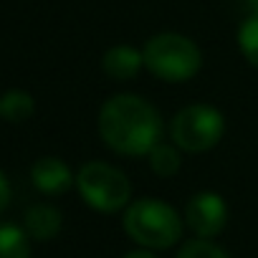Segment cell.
I'll return each mask as SVG.
<instances>
[{"label": "cell", "mask_w": 258, "mask_h": 258, "mask_svg": "<svg viewBox=\"0 0 258 258\" xmlns=\"http://www.w3.org/2000/svg\"><path fill=\"white\" fill-rule=\"evenodd\" d=\"M99 135L119 155H150L160 142L162 121L157 109L135 94H116L104 101L99 111Z\"/></svg>", "instance_id": "1"}, {"label": "cell", "mask_w": 258, "mask_h": 258, "mask_svg": "<svg viewBox=\"0 0 258 258\" xmlns=\"http://www.w3.org/2000/svg\"><path fill=\"white\" fill-rule=\"evenodd\" d=\"M124 230L135 243L157 250L172 248L182 235L180 215L172 205L155 198H142L132 203L124 213Z\"/></svg>", "instance_id": "2"}, {"label": "cell", "mask_w": 258, "mask_h": 258, "mask_svg": "<svg viewBox=\"0 0 258 258\" xmlns=\"http://www.w3.org/2000/svg\"><path fill=\"white\" fill-rule=\"evenodd\" d=\"M142 53H145V66L157 79L170 81V84L192 79L203 63L200 48L187 36H180V33L152 36Z\"/></svg>", "instance_id": "3"}, {"label": "cell", "mask_w": 258, "mask_h": 258, "mask_svg": "<svg viewBox=\"0 0 258 258\" xmlns=\"http://www.w3.org/2000/svg\"><path fill=\"white\" fill-rule=\"evenodd\" d=\"M79 192L89 208L99 213H116L129 203L132 185L126 175L106 162H86L76 177Z\"/></svg>", "instance_id": "4"}, {"label": "cell", "mask_w": 258, "mask_h": 258, "mask_svg": "<svg viewBox=\"0 0 258 258\" xmlns=\"http://www.w3.org/2000/svg\"><path fill=\"white\" fill-rule=\"evenodd\" d=\"M225 132L223 114L210 104H192L175 114L170 135L172 142L185 152H208L213 150Z\"/></svg>", "instance_id": "5"}, {"label": "cell", "mask_w": 258, "mask_h": 258, "mask_svg": "<svg viewBox=\"0 0 258 258\" xmlns=\"http://www.w3.org/2000/svg\"><path fill=\"white\" fill-rule=\"evenodd\" d=\"M185 220L195 235L215 238L228 223V205L218 192H198L185 208Z\"/></svg>", "instance_id": "6"}, {"label": "cell", "mask_w": 258, "mask_h": 258, "mask_svg": "<svg viewBox=\"0 0 258 258\" xmlns=\"http://www.w3.org/2000/svg\"><path fill=\"white\" fill-rule=\"evenodd\" d=\"M31 180H33V185L41 192L61 195V192H66L71 187L74 175H71V170L66 167L63 160H58V157H41L31 167Z\"/></svg>", "instance_id": "7"}, {"label": "cell", "mask_w": 258, "mask_h": 258, "mask_svg": "<svg viewBox=\"0 0 258 258\" xmlns=\"http://www.w3.org/2000/svg\"><path fill=\"white\" fill-rule=\"evenodd\" d=\"M106 76L116 79V81H129L140 74V69L145 66V53H140L132 46H114L104 53L101 61Z\"/></svg>", "instance_id": "8"}, {"label": "cell", "mask_w": 258, "mask_h": 258, "mask_svg": "<svg viewBox=\"0 0 258 258\" xmlns=\"http://www.w3.org/2000/svg\"><path fill=\"white\" fill-rule=\"evenodd\" d=\"M26 233L36 240H51L61 230V213L53 205H33L26 210Z\"/></svg>", "instance_id": "9"}, {"label": "cell", "mask_w": 258, "mask_h": 258, "mask_svg": "<svg viewBox=\"0 0 258 258\" xmlns=\"http://www.w3.org/2000/svg\"><path fill=\"white\" fill-rule=\"evenodd\" d=\"M36 111V104H33V96L28 91H21V89H11L3 99H0V114H3L8 121L13 124H23L33 116Z\"/></svg>", "instance_id": "10"}, {"label": "cell", "mask_w": 258, "mask_h": 258, "mask_svg": "<svg viewBox=\"0 0 258 258\" xmlns=\"http://www.w3.org/2000/svg\"><path fill=\"white\" fill-rule=\"evenodd\" d=\"M0 258H31V245L23 228L0 223Z\"/></svg>", "instance_id": "11"}, {"label": "cell", "mask_w": 258, "mask_h": 258, "mask_svg": "<svg viewBox=\"0 0 258 258\" xmlns=\"http://www.w3.org/2000/svg\"><path fill=\"white\" fill-rule=\"evenodd\" d=\"M182 160H180V152H177V145H162L157 142L150 152V167L155 175L160 177H172L177 170H180Z\"/></svg>", "instance_id": "12"}, {"label": "cell", "mask_w": 258, "mask_h": 258, "mask_svg": "<svg viewBox=\"0 0 258 258\" xmlns=\"http://www.w3.org/2000/svg\"><path fill=\"white\" fill-rule=\"evenodd\" d=\"M238 46H240L245 61L258 69V13H253L250 18L243 21V26L238 31Z\"/></svg>", "instance_id": "13"}, {"label": "cell", "mask_w": 258, "mask_h": 258, "mask_svg": "<svg viewBox=\"0 0 258 258\" xmlns=\"http://www.w3.org/2000/svg\"><path fill=\"white\" fill-rule=\"evenodd\" d=\"M177 258H230L223 248H218L215 243L205 240V238H198V240H190L180 248Z\"/></svg>", "instance_id": "14"}, {"label": "cell", "mask_w": 258, "mask_h": 258, "mask_svg": "<svg viewBox=\"0 0 258 258\" xmlns=\"http://www.w3.org/2000/svg\"><path fill=\"white\" fill-rule=\"evenodd\" d=\"M11 203V185H8V180H6V175L0 172V213L6 210V205Z\"/></svg>", "instance_id": "15"}, {"label": "cell", "mask_w": 258, "mask_h": 258, "mask_svg": "<svg viewBox=\"0 0 258 258\" xmlns=\"http://www.w3.org/2000/svg\"><path fill=\"white\" fill-rule=\"evenodd\" d=\"M124 258H157V255L150 253V250H132V253H126Z\"/></svg>", "instance_id": "16"}]
</instances>
